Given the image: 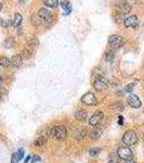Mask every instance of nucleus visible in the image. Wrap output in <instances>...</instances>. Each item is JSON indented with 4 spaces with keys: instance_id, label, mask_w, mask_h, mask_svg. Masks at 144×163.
<instances>
[{
    "instance_id": "34",
    "label": "nucleus",
    "mask_w": 144,
    "mask_h": 163,
    "mask_svg": "<svg viewBox=\"0 0 144 163\" xmlns=\"http://www.w3.org/2000/svg\"><path fill=\"white\" fill-rule=\"evenodd\" d=\"M0 101H1V95H0Z\"/></svg>"
},
{
    "instance_id": "24",
    "label": "nucleus",
    "mask_w": 144,
    "mask_h": 163,
    "mask_svg": "<svg viewBox=\"0 0 144 163\" xmlns=\"http://www.w3.org/2000/svg\"><path fill=\"white\" fill-rule=\"evenodd\" d=\"M112 108L114 110H116V111H123L124 110V107H123V105H121L120 102H115L114 105H112Z\"/></svg>"
},
{
    "instance_id": "14",
    "label": "nucleus",
    "mask_w": 144,
    "mask_h": 163,
    "mask_svg": "<svg viewBox=\"0 0 144 163\" xmlns=\"http://www.w3.org/2000/svg\"><path fill=\"white\" fill-rule=\"evenodd\" d=\"M86 135H87V131L85 127H78V128L74 132V138H76V139L78 140L86 137Z\"/></svg>"
},
{
    "instance_id": "11",
    "label": "nucleus",
    "mask_w": 144,
    "mask_h": 163,
    "mask_svg": "<svg viewBox=\"0 0 144 163\" xmlns=\"http://www.w3.org/2000/svg\"><path fill=\"white\" fill-rule=\"evenodd\" d=\"M128 105L132 108H140L141 107V100L136 95H130L128 97Z\"/></svg>"
},
{
    "instance_id": "2",
    "label": "nucleus",
    "mask_w": 144,
    "mask_h": 163,
    "mask_svg": "<svg viewBox=\"0 0 144 163\" xmlns=\"http://www.w3.org/2000/svg\"><path fill=\"white\" fill-rule=\"evenodd\" d=\"M123 142L126 146H132V145H134L138 142V136H137V134L133 131H128L124 134Z\"/></svg>"
},
{
    "instance_id": "28",
    "label": "nucleus",
    "mask_w": 144,
    "mask_h": 163,
    "mask_svg": "<svg viewBox=\"0 0 144 163\" xmlns=\"http://www.w3.org/2000/svg\"><path fill=\"white\" fill-rule=\"evenodd\" d=\"M133 87H134V84H129V85H127V87H126V91H127L128 94H131L132 90H133Z\"/></svg>"
},
{
    "instance_id": "10",
    "label": "nucleus",
    "mask_w": 144,
    "mask_h": 163,
    "mask_svg": "<svg viewBox=\"0 0 144 163\" xmlns=\"http://www.w3.org/2000/svg\"><path fill=\"white\" fill-rule=\"evenodd\" d=\"M103 112L102 111H97L90 119H89V124L92 125V126H98V125L101 123V121L103 120Z\"/></svg>"
},
{
    "instance_id": "32",
    "label": "nucleus",
    "mask_w": 144,
    "mask_h": 163,
    "mask_svg": "<svg viewBox=\"0 0 144 163\" xmlns=\"http://www.w3.org/2000/svg\"><path fill=\"white\" fill-rule=\"evenodd\" d=\"M119 124H123V116H119Z\"/></svg>"
},
{
    "instance_id": "33",
    "label": "nucleus",
    "mask_w": 144,
    "mask_h": 163,
    "mask_svg": "<svg viewBox=\"0 0 144 163\" xmlns=\"http://www.w3.org/2000/svg\"><path fill=\"white\" fill-rule=\"evenodd\" d=\"M1 9H2V3H0V11H1Z\"/></svg>"
},
{
    "instance_id": "6",
    "label": "nucleus",
    "mask_w": 144,
    "mask_h": 163,
    "mask_svg": "<svg viewBox=\"0 0 144 163\" xmlns=\"http://www.w3.org/2000/svg\"><path fill=\"white\" fill-rule=\"evenodd\" d=\"M36 15L38 16V19H40L41 21H43V22H51L52 20H53V14H52V12L46 8L39 9Z\"/></svg>"
},
{
    "instance_id": "4",
    "label": "nucleus",
    "mask_w": 144,
    "mask_h": 163,
    "mask_svg": "<svg viewBox=\"0 0 144 163\" xmlns=\"http://www.w3.org/2000/svg\"><path fill=\"white\" fill-rule=\"evenodd\" d=\"M108 44H110L111 46H112L113 48H120L121 46H124V44H125V39H124L123 36H120V35H111L110 37H108Z\"/></svg>"
},
{
    "instance_id": "3",
    "label": "nucleus",
    "mask_w": 144,
    "mask_h": 163,
    "mask_svg": "<svg viewBox=\"0 0 144 163\" xmlns=\"http://www.w3.org/2000/svg\"><path fill=\"white\" fill-rule=\"evenodd\" d=\"M117 155H118L119 159L121 160H132L133 155H132V151L128 148L127 146H121L117 149Z\"/></svg>"
},
{
    "instance_id": "26",
    "label": "nucleus",
    "mask_w": 144,
    "mask_h": 163,
    "mask_svg": "<svg viewBox=\"0 0 144 163\" xmlns=\"http://www.w3.org/2000/svg\"><path fill=\"white\" fill-rule=\"evenodd\" d=\"M114 57H115V54H114V52L113 51H111V52H107V54H105V59H106V61H113V59H114Z\"/></svg>"
},
{
    "instance_id": "30",
    "label": "nucleus",
    "mask_w": 144,
    "mask_h": 163,
    "mask_svg": "<svg viewBox=\"0 0 144 163\" xmlns=\"http://www.w3.org/2000/svg\"><path fill=\"white\" fill-rule=\"evenodd\" d=\"M40 160H41V158L39 157V156H36V155H35L34 157L32 158V163H36V162L40 161Z\"/></svg>"
},
{
    "instance_id": "12",
    "label": "nucleus",
    "mask_w": 144,
    "mask_h": 163,
    "mask_svg": "<svg viewBox=\"0 0 144 163\" xmlns=\"http://www.w3.org/2000/svg\"><path fill=\"white\" fill-rule=\"evenodd\" d=\"M22 21H23V16H22V14L19 12H16V13H14V15H13L11 25H12L13 27H19V26L21 25Z\"/></svg>"
},
{
    "instance_id": "9",
    "label": "nucleus",
    "mask_w": 144,
    "mask_h": 163,
    "mask_svg": "<svg viewBox=\"0 0 144 163\" xmlns=\"http://www.w3.org/2000/svg\"><path fill=\"white\" fill-rule=\"evenodd\" d=\"M138 24H139V19L136 14L129 15V16L125 17V20H124V25H125L126 27L134 28L138 26Z\"/></svg>"
},
{
    "instance_id": "20",
    "label": "nucleus",
    "mask_w": 144,
    "mask_h": 163,
    "mask_svg": "<svg viewBox=\"0 0 144 163\" xmlns=\"http://www.w3.org/2000/svg\"><path fill=\"white\" fill-rule=\"evenodd\" d=\"M11 65V61L9 58H7V57H1L0 58V67L2 68H8Z\"/></svg>"
},
{
    "instance_id": "15",
    "label": "nucleus",
    "mask_w": 144,
    "mask_h": 163,
    "mask_svg": "<svg viewBox=\"0 0 144 163\" xmlns=\"http://www.w3.org/2000/svg\"><path fill=\"white\" fill-rule=\"evenodd\" d=\"M102 133H103V128L98 125V126H94V128H92V131H91V133H90V136L92 139H98L99 137H101Z\"/></svg>"
},
{
    "instance_id": "17",
    "label": "nucleus",
    "mask_w": 144,
    "mask_h": 163,
    "mask_svg": "<svg viewBox=\"0 0 144 163\" xmlns=\"http://www.w3.org/2000/svg\"><path fill=\"white\" fill-rule=\"evenodd\" d=\"M14 46V38L13 37H7L3 41V47L7 48V49H10Z\"/></svg>"
},
{
    "instance_id": "5",
    "label": "nucleus",
    "mask_w": 144,
    "mask_h": 163,
    "mask_svg": "<svg viewBox=\"0 0 144 163\" xmlns=\"http://www.w3.org/2000/svg\"><path fill=\"white\" fill-rule=\"evenodd\" d=\"M108 82L106 78L102 77V76H97L94 82H93V87L97 91H103L107 88Z\"/></svg>"
},
{
    "instance_id": "23",
    "label": "nucleus",
    "mask_w": 144,
    "mask_h": 163,
    "mask_svg": "<svg viewBox=\"0 0 144 163\" xmlns=\"http://www.w3.org/2000/svg\"><path fill=\"white\" fill-rule=\"evenodd\" d=\"M108 162L110 163H119V157L117 153H112L108 157Z\"/></svg>"
},
{
    "instance_id": "7",
    "label": "nucleus",
    "mask_w": 144,
    "mask_h": 163,
    "mask_svg": "<svg viewBox=\"0 0 144 163\" xmlns=\"http://www.w3.org/2000/svg\"><path fill=\"white\" fill-rule=\"evenodd\" d=\"M116 7L119 12L123 14H127L131 11V4L127 0H116Z\"/></svg>"
},
{
    "instance_id": "22",
    "label": "nucleus",
    "mask_w": 144,
    "mask_h": 163,
    "mask_svg": "<svg viewBox=\"0 0 144 163\" xmlns=\"http://www.w3.org/2000/svg\"><path fill=\"white\" fill-rule=\"evenodd\" d=\"M43 3L49 8H56L59 4V0H45Z\"/></svg>"
},
{
    "instance_id": "13",
    "label": "nucleus",
    "mask_w": 144,
    "mask_h": 163,
    "mask_svg": "<svg viewBox=\"0 0 144 163\" xmlns=\"http://www.w3.org/2000/svg\"><path fill=\"white\" fill-rule=\"evenodd\" d=\"M10 61L13 67L20 68L22 65V63H23V57H22L21 54H15V56H13L12 58L10 59Z\"/></svg>"
},
{
    "instance_id": "8",
    "label": "nucleus",
    "mask_w": 144,
    "mask_h": 163,
    "mask_svg": "<svg viewBox=\"0 0 144 163\" xmlns=\"http://www.w3.org/2000/svg\"><path fill=\"white\" fill-rule=\"evenodd\" d=\"M81 102L87 105H98V99L92 92H87L81 97Z\"/></svg>"
},
{
    "instance_id": "35",
    "label": "nucleus",
    "mask_w": 144,
    "mask_h": 163,
    "mask_svg": "<svg viewBox=\"0 0 144 163\" xmlns=\"http://www.w3.org/2000/svg\"><path fill=\"white\" fill-rule=\"evenodd\" d=\"M143 140H144V134H143Z\"/></svg>"
},
{
    "instance_id": "21",
    "label": "nucleus",
    "mask_w": 144,
    "mask_h": 163,
    "mask_svg": "<svg viewBox=\"0 0 144 163\" xmlns=\"http://www.w3.org/2000/svg\"><path fill=\"white\" fill-rule=\"evenodd\" d=\"M61 7H62L64 10H67V13L66 14H68L69 12H71L72 8H71V2L68 1V0H62L61 1Z\"/></svg>"
},
{
    "instance_id": "25",
    "label": "nucleus",
    "mask_w": 144,
    "mask_h": 163,
    "mask_svg": "<svg viewBox=\"0 0 144 163\" xmlns=\"http://www.w3.org/2000/svg\"><path fill=\"white\" fill-rule=\"evenodd\" d=\"M100 153V149L99 148H92L90 151H89V155L92 156V157H97Z\"/></svg>"
},
{
    "instance_id": "16",
    "label": "nucleus",
    "mask_w": 144,
    "mask_h": 163,
    "mask_svg": "<svg viewBox=\"0 0 144 163\" xmlns=\"http://www.w3.org/2000/svg\"><path fill=\"white\" fill-rule=\"evenodd\" d=\"M75 118L77 119L78 121L82 122V121H85L87 119V111H85V110H82V109L77 110L75 113Z\"/></svg>"
},
{
    "instance_id": "19",
    "label": "nucleus",
    "mask_w": 144,
    "mask_h": 163,
    "mask_svg": "<svg viewBox=\"0 0 144 163\" xmlns=\"http://www.w3.org/2000/svg\"><path fill=\"white\" fill-rule=\"evenodd\" d=\"M46 144H47V138H46L45 136H40V137H38L35 140V146L36 147L45 146Z\"/></svg>"
},
{
    "instance_id": "18",
    "label": "nucleus",
    "mask_w": 144,
    "mask_h": 163,
    "mask_svg": "<svg viewBox=\"0 0 144 163\" xmlns=\"http://www.w3.org/2000/svg\"><path fill=\"white\" fill-rule=\"evenodd\" d=\"M27 44L28 45L30 46L32 48H34V47H36V46H38V44H39V39L37 38L36 36H29L28 37V39H27Z\"/></svg>"
},
{
    "instance_id": "27",
    "label": "nucleus",
    "mask_w": 144,
    "mask_h": 163,
    "mask_svg": "<svg viewBox=\"0 0 144 163\" xmlns=\"http://www.w3.org/2000/svg\"><path fill=\"white\" fill-rule=\"evenodd\" d=\"M19 161H20V159H19V157H17V153L16 152L13 153L12 157H11V163H19Z\"/></svg>"
},
{
    "instance_id": "31",
    "label": "nucleus",
    "mask_w": 144,
    "mask_h": 163,
    "mask_svg": "<svg viewBox=\"0 0 144 163\" xmlns=\"http://www.w3.org/2000/svg\"><path fill=\"white\" fill-rule=\"evenodd\" d=\"M30 158H32V157H30V156H28V157L27 158H26V159H25V161H24V162H25V163H27L28 161H29V160H30Z\"/></svg>"
},
{
    "instance_id": "29",
    "label": "nucleus",
    "mask_w": 144,
    "mask_h": 163,
    "mask_svg": "<svg viewBox=\"0 0 144 163\" xmlns=\"http://www.w3.org/2000/svg\"><path fill=\"white\" fill-rule=\"evenodd\" d=\"M16 153H17V157H19L20 160L23 159V157H24V150H23V149H20V150L17 151Z\"/></svg>"
},
{
    "instance_id": "1",
    "label": "nucleus",
    "mask_w": 144,
    "mask_h": 163,
    "mask_svg": "<svg viewBox=\"0 0 144 163\" xmlns=\"http://www.w3.org/2000/svg\"><path fill=\"white\" fill-rule=\"evenodd\" d=\"M50 136L54 137L55 139L58 140H64L66 138V128L64 126H54L52 128H50V132H49Z\"/></svg>"
}]
</instances>
